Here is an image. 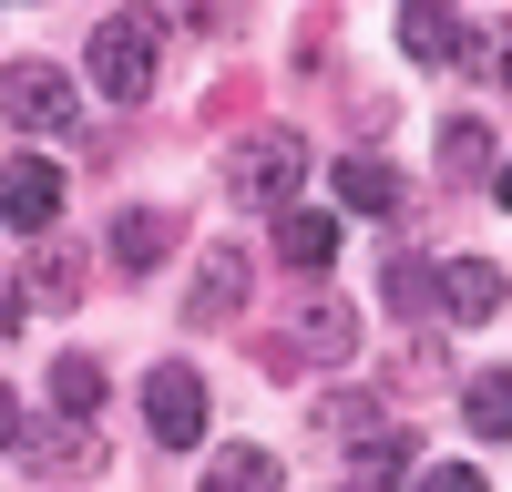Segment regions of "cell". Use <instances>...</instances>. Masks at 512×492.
<instances>
[{"label":"cell","mask_w":512,"mask_h":492,"mask_svg":"<svg viewBox=\"0 0 512 492\" xmlns=\"http://www.w3.org/2000/svg\"><path fill=\"white\" fill-rule=\"evenodd\" d=\"M431 298H441V318H451V328H482V318L502 308V267H492V257H441Z\"/></svg>","instance_id":"ba28073f"},{"label":"cell","mask_w":512,"mask_h":492,"mask_svg":"<svg viewBox=\"0 0 512 492\" xmlns=\"http://www.w3.org/2000/svg\"><path fill=\"white\" fill-rule=\"evenodd\" d=\"M52 216H62V164L52 154H11V164H0V226L41 236Z\"/></svg>","instance_id":"5b68a950"},{"label":"cell","mask_w":512,"mask_h":492,"mask_svg":"<svg viewBox=\"0 0 512 492\" xmlns=\"http://www.w3.org/2000/svg\"><path fill=\"white\" fill-rule=\"evenodd\" d=\"M338 216H390V205H400V164L390 154H338Z\"/></svg>","instance_id":"7c38bea8"},{"label":"cell","mask_w":512,"mask_h":492,"mask_svg":"<svg viewBox=\"0 0 512 492\" xmlns=\"http://www.w3.org/2000/svg\"><path fill=\"white\" fill-rule=\"evenodd\" d=\"M441 164H451V175H482V164H492V134H482V123H451V134H441Z\"/></svg>","instance_id":"d6986e66"},{"label":"cell","mask_w":512,"mask_h":492,"mask_svg":"<svg viewBox=\"0 0 512 492\" xmlns=\"http://www.w3.org/2000/svg\"><path fill=\"white\" fill-rule=\"evenodd\" d=\"M492 195H502V205H512V154H502V164H492Z\"/></svg>","instance_id":"7402d4cb"},{"label":"cell","mask_w":512,"mask_h":492,"mask_svg":"<svg viewBox=\"0 0 512 492\" xmlns=\"http://www.w3.org/2000/svg\"><path fill=\"white\" fill-rule=\"evenodd\" d=\"M400 52L410 62H461V11L451 0H410L400 11Z\"/></svg>","instance_id":"4fadbf2b"},{"label":"cell","mask_w":512,"mask_h":492,"mask_svg":"<svg viewBox=\"0 0 512 492\" xmlns=\"http://www.w3.org/2000/svg\"><path fill=\"white\" fill-rule=\"evenodd\" d=\"M205 492H287V472H277L267 441H226L216 462H205Z\"/></svg>","instance_id":"5bb4252c"},{"label":"cell","mask_w":512,"mask_h":492,"mask_svg":"<svg viewBox=\"0 0 512 492\" xmlns=\"http://www.w3.org/2000/svg\"><path fill=\"white\" fill-rule=\"evenodd\" d=\"M72 287H82V246H41V267H31V298H41V308H62Z\"/></svg>","instance_id":"ac0fdd59"},{"label":"cell","mask_w":512,"mask_h":492,"mask_svg":"<svg viewBox=\"0 0 512 492\" xmlns=\"http://www.w3.org/2000/svg\"><path fill=\"white\" fill-rule=\"evenodd\" d=\"M277 257H287L297 277H318V267L338 257V216H287V226H277Z\"/></svg>","instance_id":"e0dca14e"},{"label":"cell","mask_w":512,"mask_h":492,"mask_svg":"<svg viewBox=\"0 0 512 492\" xmlns=\"http://www.w3.org/2000/svg\"><path fill=\"white\" fill-rule=\"evenodd\" d=\"M103 257H113L123 277H154L164 257H175V216H154V205H123L113 236H103Z\"/></svg>","instance_id":"9c48e42d"},{"label":"cell","mask_w":512,"mask_h":492,"mask_svg":"<svg viewBox=\"0 0 512 492\" xmlns=\"http://www.w3.org/2000/svg\"><path fill=\"white\" fill-rule=\"evenodd\" d=\"M154 62H164V11H103V21H93L82 72H93L103 103H144V93H154Z\"/></svg>","instance_id":"6da1fadb"},{"label":"cell","mask_w":512,"mask_h":492,"mask_svg":"<svg viewBox=\"0 0 512 492\" xmlns=\"http://www.w3.org/2000/svg\"><path fill=\"white\" fill-rule=\"evenodd\" d=\"M246 287H256V257L246 246H205L195 257V287H185V328H226L246 308Z\"/></svg>","instance_id":"277c9868"},{"label":"cell","mask_w":512,"mask_h":492,"mask_svg":"<svg viewBox=\"0 0 512 492\" xmlns=\"http://www.w3.org/2000/svg\"><path fill=\"white\" fill-rule=\"evenodd\" d=\"M461 421L482 441H512V369H472V380H461Z\"/></svg>","instance_id":"2e32d148"},{"label":"cell","mask_w":512,"mask_h":492,"mask_svg":"<svg viewBox=\"0 0 512 492\" xmlns=\"http://www.w3.org/2000/svg\"><path fill=\"white\" fill-rule=\"evenodd\" d=\"M338 451H349V492H390L410 472V431L400 421H369L359 441H338Z\"/></svg>","instance_id":"8fae6325"},{"label":"cell","mask_w":512,"mask_h":492,"mask_svg":"<svg viewBox=\"0 0 512 492\" xmlns=\"http://www.w3.org/2000/svg\"><path fill=\"white\" fill-rule=\"evenodd\" d=\"M359 349V308L349 298H308L287 318V359H349Z\"/></svg>","instance_id":"30bf717a"},{"label":"cell","mask_w":512,"mask_h":492,"mask_svg":"<svg viewBox=\"0 0 512 492\" xmlns=\"http://www.w3.org/2000/svg\"><path fill=\"white\" fill-rule=\"evenodd\" d=\"M297 175H308V144H297L287 123H267V134H246V144L226 154V195H236V205H287Z\"/></svg>","instance_id":"7a4b0ae2"},{"label":"cell","mask_w":512,"mask_h":492,"mask_svg":"<svg viewBox=\"0 0 512 492\" xmlns=\"http://www.w3.org/2000/svg\"><path fill=\"white\" fill-rule=\"evenodd\" d=\"M21 441V400H11V380H0V451Z\"/></svg>","instance_id":"44dd1931"},{"label":"cell","mask_w":512,"mask_h":492,"mask_svg":"<svg viewBox=\"0 0 512 492\" xmlns=\"http://www.w3.org/2000/svg\"><path fill=\"white\" fill-rule=\"evenodd\" d=\"M0 123H11V134H72L82 93H72L52 62H11V72H0Z\"/></svg>","instance_id":"3957f363"},{"label":"cell","mask_w":512,"mask_h":492,"mask_svg":"<svg viewBox=\"0 0 512 492\" xmlns=\"http://www.w3.org/2000/svg\"><path fill=\"white\" fill-rule=\"evenodd\" d=\"M52 410H62V421H103V359L62 349L52 359Z\"/></svg>","instance_id":"9a60e30c"},{"label":"cell","mask_w":512,"mask_h":492,"mask_svg":"<svg viewBox=\"0 0 512 492\" xmlns=\"http://www.w3.org/2000/svg\"><path fill=\"white\" fill-rule=\"evenodd\" d=\"M410 492H492L472 462H431V472H410Z\"/></svg>","instance_id":"ffe728a7"},{"label":"cell","mask_w":512,"mask_h":492,"mask_svg":"<svg viewBox=\"0 0 512 492\" xmlns=\"http://www.w3.org/2000/svg\"><path fill=\"white\" fill-rule=\"evenodd\" d=\"M144 421H154V441H205V380H195V369L185 359H164L154 369V380H144Z\"/></svg>","instance_id":"52a82bcc"},{"label":"cell","mask_w":512,"mask_h":492,"mask_svg":"<svg viewBox=\"0 0 512 492\" xmlns=\"http://www.w3.org/2000/svg\"><path fill=\"white\" fill-rule=\"evenodd\" d=\"M11 451H21V472H41V482H62V472H103V431H93V421H41V431L21 421Z\"/></svg>","instance_id":"8992f818"}]
</instances>
